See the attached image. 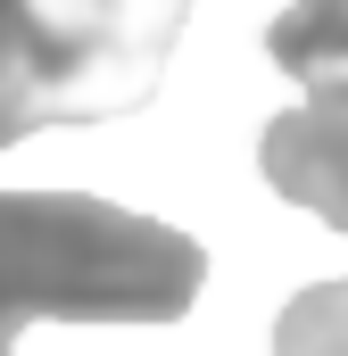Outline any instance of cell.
<instances>
[{"label": "cell", "mask_w": 348, "mask_h": 356, "mask_svg": "<svg viewBox=\"0 0 348 356\" xmlns=\"http://www.w3.org/2000/svg\"><path fill=\"white\" fill-rule=\"evenodd\" d=\"M265 50H274L282 75H299L315 99L348 108V0H290L265 25Z\"/></svg>", "instance_id": "obj_4"}, {"label": "cell", "mask_w": 348, "mask_h": 356, "mask_svg": "<svg viewBox=\"0 0 348 356\" xmlns=\"http://www.w3.org/2000/svg\"><path fill=\"white\" fill-rule=\"evenodd\" d=\"M274 356H348V273L340 282H315L282 307L274 323Z\"/></svg>", "instance_id": "obj_5"}, {"label": "cell", "mask_w": 348, "mask_h": 356, "mask_svg": "<svg viewBox=\"0 0 348 356\" xmlns=\"http://www.w3.org/2000/svg\"><path fill=\"white\" fill-rule=\"evenodd\" d=\"M258 166L290 207H315L332 232H348V108L307 99V108L274 116L258 141Z\"/></svg>", "instance_id": "obj_3"}, {"label": "cell", "mask_w": 348, "mask_h": 356, "mask_svg": "<svg viewBox=\"0 0 348 356\" xmlns=\"http://www.w3.org/2000/svg\"><path fill=\"white\" fill-rule=\"evenodd\" d=\"M191 0H0V149L141 108Z\"/></svg>", "instance_id": "obj_2"}, {"label": "cell", "mask_w": 348, "mask_h": 356, "mask_svg": "<svg viewBox=\"0 0 348 356\" xmlns=\"http://www.w3.org/2000/svg\"><path fill=\"white\" fill-rule=\"evenodd\" d=\"M207 249L158 216L84 191H0V356L25 323H174Z\"/></svg>", "instance_id": "obj_1"}]
</instances>
